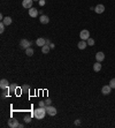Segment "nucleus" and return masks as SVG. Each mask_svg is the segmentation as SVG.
I'll return each mask as SVG.
<instances>
[{
    "mask_svg": "<svg viewBox=\"0 0 115 128\" xmlns=\"http://www.w3.org/2000/svg\"><path fill=\"white\" fill-rule=\"evenodd\" d=\"M47 114V112H46V109L45 107H38V109H36L33 111V113H32V117H35L36 119L38 120H43L45 118V115Z\"/></svg>",
    "mask_w": 115,
    "mask_h": 128,
    "instance_id": "1",
    "label": "nucleus"
},
{
    "mask_svg": "<svg viewBox=\"0 0 115 128\" xmlns=\"http://www.w3.org/2000/svg\"><path fill=\"white\" fill-rule=\"evenodd\" d=\"M46 112H47V114L49 115H51V117H54V115L58 113V111H57V109L54 107V106H52V105H47L46 107Z\"/></svg>",
    "mask_w": 115,
    "mask_h": 128,
    "instance_id": "2",
    "label": "nucleus"
},
{
    "mask_svg": "<svg viewBox=\"0 0 115 128\" xmlns=\"http://www.w3.org/2000/svg\"><path fill=\"white\" fill-rule=\"evenodd\" d=\"M80 37L82 40H88L90 38V32H89L88 29H83V30L80 32Z\"/></svg>",
    "mask_w": 115,
    "mask_h": 128,
    "instance_id": "3",
    "label": "nucleus"
},
{
    "mask_svg": "<svg viewBox=\"0 0 115 128\" xmlns=\"http://www.w3.org/2000/svg\"><path fill=\"white\" fill-rule=\"evenodd\" d=\"M31 45H32V43L31 42H29L28 39H22L21 42H20V46L22 47V49H28V47H30Z\"/></svg>",
    "mask_w": 115,
    "mask_h": 128,
    "instance_id": "4",
    "label": "nucleus"
},
{
    "mask_svg": "<svg viewBox=\"0 0 115 128\" xmlns=\"http://www.w3.org/2000/svg\"><path fill=\"white\" fill-rule=\"evenodd\" d=\"M18 120L14 119V118H10V119L8 120V126L10 128H17L18 127Z\"/></svg>",
    "mask_w": 115,
    "mask_h": 128,
    "instance_id": "5",
    "label": "nucleus"
},
{
    "mask_svg": "<svg viewBox=\"0 0 115 128\" xmlns=\"http://www.w3.org/2000/svg\"><path fill=\"white\" fill-rule=\"evenodd\" d=\"M0 88L2 89V90H7V89L9 88V83L6 79H2L0 81Z\"/></svg>",
    "mask_w": 115,
    "mask_h": 128,
    "instance_id": "6",
    "label": "nucleus"
},
{
    "mask_svg": "<svg viewBox=\"0 0 115 128\" xmlns=\"http://www.w3.org/2000/svg\"><path fill=\"white\" fill-rule=\"evenodd\" d=\"M94 12H96L97 14H102L104 12H105V6L101 5V4L97 5V6L94 7Z\"/></svg>",
    "mask_w": 115,
    "mask_h": 128,
    "instance_id": "7",
    "label": "nucleus"
},
{
    "mask_svg": "<svg viewBox=\"0 0 115 128\" xmlns=\"http://www.w3.org/2000/svg\"><path fill=\"white\" fill-rule=\"evenodd\" d=\"M101 92H102V95H109V93L112 92V88H111V85L108 84V85H104L101 88Z\"/></svg>",
    "mask_w": 115,
    "mask_h": 128,
    "instance_id": "8",
    "label": "nucleus"
},
{
    "mask_svg": "<svg viewBox=\"0 0 115 128\" xmlns=\"http://www.w3.org/2000/svg\"><path fill=\"white\" fill-rule=\"evenodd\" d=\"M32 4H33V0H23L22 1V6L28 9H30L32 7Z\"/></svg>",
    "mask_w": 115,
    "mask_h": 128,
    "instance_id": "9",
    "label": "nucleus"
},
{
    "mask_svg": "<svg viewBox=\"0 0 115 128\" xmlns=\"http://www.w3.org/2000/svg\"><path fill=\"white\" fill-rule=\"evenodd\" d=\"M45 44H46V39H44L43 37H39V38H37V40H36V45H37V46L43 47Z\"/></svg>",
    "mask_w": 115,
    "mask_h": 128,
    "instance_id": "10",
    "label": "nucleus"
},
{
    "mask_svg": "<svg viewBox=\"0 0 115 128\" xmlns=\"http://www.w3.org/2000/svg\"><path fill=\"white\" fill-rule=\"evenodd\" d=\"M29 15H30L31 18H37V15H38V10L36 8H33V7H31L30 9H29Z\"/></svg>",
    "mask_w": 115,
    "mask_h": 128,
    "instance_id": "11",
    "label": "nucleus"
},
{
    "mask_svg": "<svg viewBox=\"0 0 115 128\" xmlns=\"http://www.w3.org/2000/svg\"><path fill=\"white\" fill-rule=\"evenodd\" d=\"M86 46H88L86 40H82V39H81V42L77 44V47H78L80 50H85V49H86Z\"/></svg>",
    "mask_w": 115,
    "mask_h": 128,
    "instance_id": "12",
    "label": "nucleus"
},
{
    "mask_svg": "<svg viewBox=\"0 0 115 128\" xmlns=\"http://www.w3.org/2000/svg\"><path fill=\"white\" fill-rule=\"evenodd\" d=\"M96 59H97V61L101 62L104 59H105V54H104V52H97V54H96Z\"/></svg>",
    "mask_w": 115,
    "mask_h": 128,
    "instance_id": "13",
    "label": "nucleus"
},
{
    "mask_svg": "<svg viewBox=\"0 0 115 128\" xmlns=\"http://www.w3.org/2000/svg\"><path fill=\"white\" fill-rule=\"evenodd\" d=\"M39 21H40V23H43V24H47V23L49 22V18L47 15H41L39 18Z\"/></svg>",
    "mask_w": 115,
    "mask_h": 128,
    "instance_id": "14",
    "label": "nucleus"
},
{
    "mask_svg": "<svg viewBox=\"0 0 115 128\" xmlns=\"http://www.w3.org/2000/svg\"><path fill=\"white\" fill-rule=\"evenodd\" d=\"M93 71L97 72V73L101 71V64H100L99 61H97L96 64H94V65H93Z\"/></svg>",
    "mask_w": 115,
    "mask_h": 128,
    "instance_id": "15",
    "label": "nucleus"
},
{
    "mask_svg": "<svg viewBox=\"0 0 115 128\" xmlns=\"http://www.w3.org/2000/svg\"><path fill=\"white\" fill-rule=\"evenodd\" d=\"M1 22H4V24L6 27L9 26V24H12V18H9V16H6L4 18V21H1Z\"/></svg>",
    "mask_w": 115,
    "mask_h": 128,
    "instance_id": "16",
    "label": "nucleus"
},
{
    "mask_svg": "<svg viewBox=\"0 0 115 128\" xmlns=\"http://www.w3.org/2000/svg\"><path fill=\"white\" fill-rule=\"evenodd\" d=\"M49 50H51L49 45H46V44H45L44 46L41 47V53H44V54H47V53L49 52Z\"/></svg>",
    "mask_w": 115,
    "mask_h": 128,
    "instance_id": "17",
    "label": "nucleus"
},
{
    "mask_svg": "<svg viewBox=\"0 0 115 128\" xmlns=\"http://www.w3.org/2000/svg\"><path fill=\"white\" fill-rule=\"evenodd\" d=\"M33 53H35V51L31 49V47H28V49H25V54H27L28 57H31V55H33Z\"/></svg>",
    "mask_w": 115,
    "mask_h": 128,
    "instance_id": "18",
    "label": "nucleus"
},
{
    "mask_svg": "<svg viewBox=\"0 0 115 128\" xmlns=\"http://www.w3.org/2000/svg\"><path fill=\"white\" fill-rule=\"evenodd\" d=\"M8 90H9V92H15V90H16V84H12V85H9V88H8Z\"/></svg>",
    "mask_w": 115,
    "mask_h": 128,
    "instance_id": "19",
    "label": "nucleus"
},
{
    "mask_svg": "<svg viewBox=\"0 0 115 128\" xmlns=\"http://www.w3.org/2000/svg\"><path fill=\"white\" fill-rule=\"evenodd\" d=\"M86 43H88V45H89V46H93V45H94V39L90 37V38H89V39L86 40Z\"/></svg>",
    "mask_w": 115,
    "mask_h": 128,
    "instance_id": "20",
    "label": "nucleus"
},
{
    "mask_svg": "<svg viewBox=\"0 0 115 128\" xmlns=\"http://www.w3.org/2000/svg\"><path fill=\"white\" fill-rule=\"evenodd\" d=\"M21 89H22V92H28V91L30 90V87H29V85H23Z\"/></svg>",
    "mask_w": 115,
    "mask_h": 128,
    "instance_id": "21",
    "label": "nucleus"
},
{
    "mask_svg": "<svg viewBox=\"0 0 115 128\" xmlns=\"http://www.w3.org/2000/svg\"><path fill=\"white\" fill-rule=\"evenodd\" d=\"M109 85H111L112 89H115V77H114V79H112L111 81H109Z\"/></svg>",
    "mask_w": 115,
    "mask_h": 128,
    "instance_id": "22",
    "label": "nucleus"
},
{
    "mask_svg": "<svg viewBox=\"0 0 115 128\" xmlns=\"http://www.w3.org/2000/svg\"><path fill=\"white\" fill-rule=\"evenodd\" d=\"M5 27H6V26L4 24V22L0 23V32H1V34H2V32L5 31Z\"/></svg>",
    "mask_w": 115,
    "mask_h": 128,
    "instance_id": "23",
    "label": "nucleus"
},
{
    "mask_svg": "<svg viewBox=\"0 0 115 128\" xmlns=\"http://www.w3.org/2000/svg\"><path fill=\"white\" fill-rule=\"evenodd\" d=\"M24 122L25 124H29V122H31V117H24Z\"/></svg>",
    "mask_w": 115,
    "mask_h": 128,
    "instance_id": "24",
    "label": "nucleus"
},
{
    "mask_svg": "<svg viewBox=\"0 0 115 128\" xmlns=\"http://www.w3.org/2000/svg\"><path fill=\"white\" fill-rule=\"evenodd\" d=\"M51 103H52V101H51L49 98H47V99H45V104H46V106H47V105H51Z\"/></svg>",
    "mask_w": 115,
    "mask_h": 128,
    "instance_id": "25",
    "label": "nucleus"
},
{
    "mask_svg": "<svg viewBox=\"0 0 115 128\" xmlns=\"http://www.w3.org/2000/svg\"><path fill=\"white\" fill-rule=\"evenodd\" d=\"M7 92H9V90H8V89H7L6 91H4V92L1 93V97H2V98H5V97H6V95H7Z\"/></svg>",
    "mask_w": 115,
    "mask_h": 128,
    "instance_id": "26",
    "label": "nucleus"
},
{
    "mask_svg": "<svg viewBox=\"0 0 115 128\" xmlns=\"http://www.w3.org/2000/svg\"><path fill=\"white\" fill-rule=\"evenodd\" d=\"M38 105H39L40 107H46V104H45V102H39V103H38Z\"/></svg>",
    "mask_w": 115,
    "mask_h": 128,
    "instance_id": "27",
    "label": "nucleus"
},
{
    "mask_svg": "<svg viewBox=\"0 0 115 128\" xmlns=\"http://www.w3.org/2000/svg\"><path fill=\"white\" fill-rule=\"evenodd\" d=\"M75 125L76 126H80L81 125V119H76L75 120Z\"/></svg>",
    "mask_w": 115,
    "mask_h": 128,
    "instance_id": "28",
    "label": "nucleus"
},
{
    "mask_svg": "<svg viewBox=\"0 0 115 128\" xmlns=\"http://www.w3.org/2000/svg\"><path fill=\"white\" fill-rule=\"evenodd\" d=\"M39 5H40V6H44V5H45V0H39Z\"/></svg>",
    "mask_w": 115,
    "mask_h": 128,
    "instance_id": "29",
    "label": "nucleus"
},
{
    "mask_svg": "<svg viewBox=\"0 0 115 128\" xmlns=\"http://www.w3.org/2000/svg\"><path fill=\"white\" fill-rule=\"evenodd\" d=\"M49 47H51V49H54V47H55V45H54L53 43H51V44H49Z\"/></svg>",
    "mask_w": 115,
    "mask_h": 128,
    "instance_id": "30",
    "label": "nucleus"
},
{
    "mask_svg": "<svg viewBox=\"0 0 115 128\" xmlns=\"http://www.w3.org/2000/svg\"><path fill=\"white\" fill-rule=\"evenodd\" d=\"M51 44V42H49V39H46V45H49Z\"/></svg>",
    "mask_w": 115,
    "mask_h": 128,
    "instance_id": "31",
    "label": "nucleus"
},
{
    "mask_svg": "<svg viewBox=\"0 0 115 128\" xmlns=\"http://www.w3.org/2000/svg\"><path fill=\"white\" fill-rule=\"evenodd\" d=\"M23 127H24V125H23V124H20V125H18V128H23Z\"/></svg>",
    "mask_w": 115,
    "mask_h": 128,
    "instance_id": "32",
    "label": "nucleus"
},
{
    "mask_svg": "<svg viewBox=\"0 0 115 128\" xmlns=\"http://www.w3.org/2000/svg\"><path fill=\"white\" fill-rule=\"evenodd\" d=\"M33 1H39V0H33Z\"/></svg>",
    "mask_w": 115,
    "mask_h": 128,
    "instance_id": "33",
    "label": "nucleus"
}]
</instances>
